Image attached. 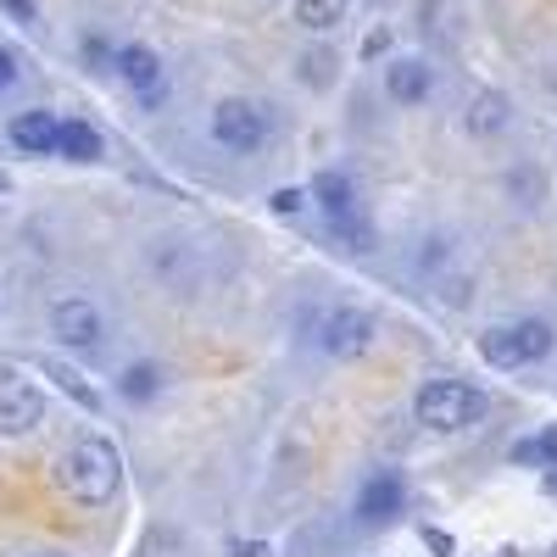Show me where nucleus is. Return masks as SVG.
<instances>
[{"instance_id":"5","label":"nucleus","mask_w":557,"mask_h":557,"mask_svg":"<svg viewBox=\"0 0 557 557\" xmlns=\"http://www.w3.org/2000/svg\"><path fill=\"white\" fill-rule=\"evenodd\" d=\"M51 335H57L62 346H73V351L101 346V307L84 301V296H62V301L51 307Z\"/></svg>"},{"instance_id":"11","label":"nucleus","mask_w":557,"mask_h":557,"mask_svg":"<svg viewBox=\"0 0 557 557\" xmlns=\"http://www.w3.org/2000/svg\"><path fill=\"white\" fill-rule=\"evenodd\" d=\"M57 157H67V162H101L107 157V139H101V128H89L84 117H62Z\"/></svg>"},{"instance_id":"6","label":"nucleus","mask_w":557,"mask_h":557,"mask_svg":"<svg viewBox=\"0 0 557 557\" xmlns=\"http://www.w3.org/2000/svg\"><path fill=\"white\" fill-rule=\"evenodd\" d=\"M318 341H323L330 357H362L368 346H374V318L357 312V307H335L330 318H323Z\"/></svg>"},{"instance_id":"14","label":"nucleus","mask_w":557,"mask_h":557,"mask_svg":"<svg viewBox=\"0 0 557 557\" xmlns=\"http://www.w3.org/2000/svg\"><path fill=\"white\" fill-rule=\"evenodd\" d=\"M507 117H513V107H507V96H496V89H480V96L469 101V134H502Z\"/></svg>"},{"instance_id":"21","label":"nucleus","mask_w":557,"mask_h":557,"mask_svg":"<svg viewBox=\"0 0 557 557\" xmlns=\"http://www.w3.org/2000/svg\"><path fill=\"white\" fill-rule=\"evenodd\" d=\"M0 7H7V12H17V17H23V23H28V17H34V0H0Z\"/></svg>"},{"instance_id":"12","label":"nucleus","mask_w":557,"mask_h":557,"mask_svg":"<svg viewBox=\"0 0 557 557\" xmlns=\"http://www.w3.org/2000/svg\"><path fill=\"white\" fill-rule=\"evenodd\" d=\"M357 513H362V519H374V524L396 519V513H401V480H396V474L368 480V485H362V496H357Z\"/></svg>"},{"instance_id":"15","label":"nucleus","mask_w":557,"mask_h":557,"mask_svg":"<svg viewBox=\"0 0 557 557\" xmlns=\"http://www.w3.org/2000/svg\"><path fill=\"white\" fill-rule=\"evenodd\" d=\"M45 380H57V391H62L67 401H78L84 412H101V391L89 385V380L78 374V368H67V362H57V357H51V362H45Z\"/></svg>"},{"instance_id":"4","label":"nucleus","mask_w":557,"mask_h":557,"mask_svg":"<svg viewBox=\"0 0 557 557\" xmlns=\"http://www.w3.org/2000/svg\"><path fill=\"white\" fill-rule=\"evenodd\" d=\"M45 424V391L23 368H0V435H28Z\"/></svg>"},{"instance_id":"8","label":"nucleus","mask_w":557,"mask_h":557,"mask_svg":"<svg viewBox=\"0 0 557 557\" xmlns=\"http://www.w3.org/2000/svg\"><path fill=\"white\" fill-rule=\"evenodd\" d=\"M7 134H12V146H17V151H28V157H57L62 117H57V112H45V107H34V112H17Z\"/></svg>"},{"instance_id":"22","label":"nucleus","mask_w":557,"mask_h":557,"mask_svg":"<svg viewBox=\"0 0 557 557\" xmlns=\"http://www.w3.org/2000/svg\"><path fill=\"white\" fill-rule=\"evenodd\" d=\"M7 190H12V184H7V173H0V196H7Z\"/></svg>"},{"instance_id":"2","label":"nucleus","mask_w":557,"mask_h":557,"mask_svg":"<svg viewBox=\"0 0 557 557\" xmlns=\"http://www.w3.org/2000/svg\"><path fill=\"white\" fill-rule=\"evenodd\" d=\"M485 418V396L469 380H430L418 391V424L435 430V435H457V430H474Z\"/></svg>"},{"instance_id":"9","label":"nucleus","mask_w":557,"mask_h":557,"mask_svg":"<svg viewBox=\"0 0 557 557\" xmlns=\"http://www.w3.org/2000/svg\"><path fill=\"white\" fill-rule=\"evenodd\" d=\"M430 84H435V73L424 62H412V57H391L385 62V89H391V101H401V107H418L430 96Z\"/></svg>"},{"instance_id":"1","label":"nucleus","mask_w":557,"mask_h":557,"mask_svg":"<svg viewBox=\"0 0 557 557\" xmlns=\"http://www.w3.org/2000/svg\"><path fill=\"white\" fill-rule=\"evenodd\" d=\"M62 491L84 507H107L123 491V451L107 435H78L62 457Z\"/></svg>"},{"instance_id":"18","label":"nucleus","mask_w":557,"mask_h":557,"mask_svg":"<svg viewBox=\"0 0 557 557\" xmlns=\"http://www.w3.org/2000/svg\"><path fill=\"white\" fill-rule=\"evenodd\" d=\"M301 84L330 89V84H335V57H330V51H307V57H301Z\"/></svg>"},{"instance_id":"10","label":"nucleus","mask_w":557,"mask_h":557,"mask_svg":"<svg viewBox=\"0 0 557 557\" xmlns=\"http://www.w3.org/2000/svg\"><path fill=\"white\" fill-rule=\"evenodd\" d=\"M112 62H117V73H123V84L134 89V96H157V84H162V62H157L151 45H123V51H117Z\"/></svg>"},{"instance_id":"16","label":"nucleus","mask_w":557,"mask_h":557,"mask_svg":"<svg viewBox=\"0 0 557 557\" xmlns=\"http://www.w3.org/2000/svg\"><path fill=\"white\" fill-rule=\"evenodd\" d=\"M296 23L307 34H335L346 23V0H296Z\"/></svg>"},{"instance_id":"7","label":"nucleus","mask_w":557,"mask_h":557,"mask_svg":"<svg viewBox=\"0 0 557 557\" xmlns=\"http://www.w3.org/2000/svg\"><path fill=\"white\" fill-rule=\"evenodd\" d=\"M312 196H318L323 218H330L346 240H362V228H357V190H351V178H346V173H318Z\"/></svg>"},{"instance_id":"3","label":"nucleus","mask_w":557,"mask_h":557,"mask_svg":"<svg viewBox=\"0 0 557 557\" xmlns=\"http://www.w3.org/2000/svg\"><path fill=\"white\" fill-rule=\"evenodd\" d=\"M212 139H218L223 151L246 157V151H257L262 139H268V112L257 101H246V96H228V101L212 107Z\"/></svg>"},{"instance_id":"17","label":"nucleus","mask_w":557,"mask_h":557,"mask_svg":"<svg viewBox=\"0 0 557 557\" xmlns=\"http://www.w3.org/2000/svg\"><path fill=\"white\" fill-rule=\"evenodd\" d=\"M117 391L128 396V401H151L157 391H162V374L151 362H134V368H123V380H117Z\"/></svg>"},{"instance_id":"20","label":"nucleus","mask_w":557,"mask_h":557,"mask_svg":"<svg viewBox=\"0 0 557 557\" xmlns=\"http://www.w3.org/2000/svg\"><path fill=\"white\" fill-rule=\"evenodd\" d=\"M12 84H17V57L0 51V89H12Z\"/></svg>"},{"instance_id":"19","label":"nucleus","mask_w":557,"mask_h":557,"mask_svg":"<svg viewBox=\"0 0 557 557\" xmlns=\"http://www.w3.org/2000/svg\"><path fill=\"white\" fill-rule=\"evenodd\" d=\"M307 207V196L301 190H273V212H285V218H296Z\"/></svg>"},{"instance_id":"13","label":"nucleus","mask_w":557,"mask_h":557,"mask_svg":"<svg viewBox=\"0 0 557 557\" xmlns=\"http://www.w3.org/2000/svg\"><path fill=\"white\" fill-rule=\"evenodd\" d=\"M507 346H513V362H541L552 351V323H541V318L513 323V330H507Z\"/></svg>"}]
</instances>
